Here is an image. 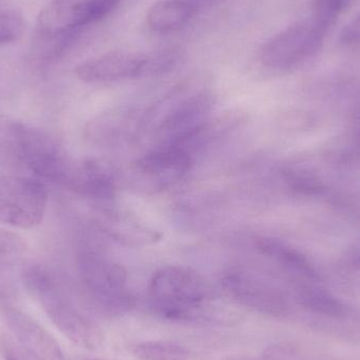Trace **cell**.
<instances>
[{
	"instance_id": "1",
	"label": "cell",
	"mask_w": 360,
	"mask_h": 360,
	"mask_svg": "<svg viewBox=\"0 0 360 360\" xmlns=\"http://www.w3.org/2000/svg\"><path fill=\"white\" fill-rule=\"evenodd\" d=\"M213 300V288L209 281L188 266H162L152 275L148 287L152 310L168 321L205 319Z\"/></svg>"
},
{
	"instance_id": "2",
	"label": "cell",
	"mask_w": 360,
	"mask_h": 360,
	"mask_svg": "<svg viewBox=\"0 0 360 360\" xmlns=\"http://www.w3.org/2000/svg\"><path fill=\"white\" fill-rule=\"evenodd\" d=\"M23 278L27 291L68 340L90 350L103 345L105 334L98 323L78 308L48 271L32 266Z\"/></svg>"
},
{
	"instance_id": "3",
	"label": "cell",
	"mask_w": 360,
	"mask_h": 360,
	"mask_svg": "<svg viewBox=\"0 0 360 360\" xmlns=\"http://www.w3.org/2000/svg\"><path fill=\"white\" fill-rule=\"evenodd\" d=\"M13 145L20 160L38 176L76 190L82 165L72 162L46 133L25 124L11 127Z\"/></svg>"
},
{
	"instance_id": "4",
	"label": "cell",
	"mask_w": 360,
	"mask_h": 360,
	"mask_svg": "<svg viewBox=\"0 0 360 360\" xmlns=\"http://www.w3.org/2000/svg\"><path fill=\"white\" fill-rule=\"evenodd\" d=\"M79 274L95 304L111 316H122L135 306L124 266L103 252H84L79 256Z\"/></svg>"
},
{
	"instance_id": "5",
	"label": "cell",
	"mask_w": 360,
	"mask_h": 360,
	"mask_svg": "<svg viewBox=\"0 0 360 360\" xmlns=\"http://www.w3.org/2000/svg\"><path fill=\"white\" fill-rule=\"evenodd\" d=\"M327 32L312 18L293 23L262 46L260 61L269 69H291L319 52Z\"/></svg>"
},
{
	"instance_id": "6",
	"label": "cell",
	"mask_w": 360,
	"mask_h": 360,
	"mask_svg": "<svg viewBox=\"0 0 360 360\" xmlns=\"http://www.w3.org/2000/svg\"><path fill=\"white\" fill-rule=\"evenodd\" d=\"M48 192L39 181L0 176V221L30 229L41 222Z\"/></svg>"
},
{
	"instance_id": "7",
	"label": "cell",
	"mask_w": 360,
	"mask_h": 360,
	"mask_svg": "<svg viewBox=\"0 0 360 360\" xmlns=\"http://www.w3.org/2000/svg\"><path fill=\"white\" fill-rule=\"evenodd\" d=\"M214 103L213 95L207 91L175 101L160 122L156 145H177L196 134L211 120Z\"/></svg>"
},
{
	"instance_id": "8",
	"label": "cell",
	"mask_w": 360,
	"mask_h": 360,
	"mask_svg": "<svg viewBox=\"0 0 360 360\" xmlns=\"http://www.w3.org/2000/svg\"><path fill=\"white\" fill-rule=\"evenodd\" d=\"M226 293L245 308L271 316H283L288 307L285 298L264 279L245 269H232L222 277Z\"/></svg>"
},
{
	"instance_id": "9",
	"label": "cell",
	"mask_w": 360,
	"mask_h": 360,
	"mask_svg": "<svg viewBox=\"0 0 360 360\" xmlns=\"http://www.w3.org/2000/svg\"><path fill=\"white\" fill-rule=\"evenodd\" d=\"M2 319L19 346L35 360H65L55 338L35 321L12 308L2 310Z\"/></svg>"
},
{
	"instance_id": "10",
	"label": "cell",
	"mask_w": 360,
	"mask_h": 360,
	"mask_svg": "<svg viewBox=\"0 0 360 360\" xmlns=\"http://www.w3.org/2000/svg\"><path fill=\"white\" fill-rule=\"evenodd\" d=\"M143 54L114 51L84 61L75 68L78 79L86 84L141 78Z\"/></svg>"
},
{
	"instance_id": "11",
	"label": "cell",
	"mask_w": 360,
	"mask_h": 360,
	"mask_svg": "<svg viewBox=\"0 0 360 360\" xmlns=\"http://www.w3.org/2000/svg\"><path fill=\"white\" fill-rule=\"evenodd\" d=\"M195 160L176 145H155L137 162V169L150 179L169 184L181 179L194 166Z\"/></svg>"
},
{
	"instance_id": "12",
	"label": "cell",
	"mask_w": 360,
	"mask_h": 360,
	"mask_svg": "<svg viewBox=\"0 0 360 360\" xmlns=\"http://www.w3.org/2000/svg\"><path fill=\"white\" fill-rule=\"evenodd\" d=\"M111 205L103 209L101 228L112 239L128 247H143L162 239V234L158 231L139 222L129 214L116 211Z\"/></svg>"
},
{
	"instance_id": "13",
	"label": "cell",
	"mask_w": 360,
	"mask_h": 360,
	"mask_svg": "<svg viewBox=\"0 0 360 360\" xmlns=\"http://www.w3.org/2000/svg\"><path fill=\"white\" fill-rule=\"evenodd\" d=\"M195 13L188 0H160L150 8L147 22L154 32L168 33L184 27Z\"/></svg>"
},
{
	"instance_id": "14",
	"label": "cell",
	"mask_w": 360,
	"mask_h": 360,
	"mask_svg": "<svg viewBox=\"0 0 360 360\" xmlns=\"http://www.w3.org/2000/svg\"><path fill=\"white\" fill-rule=\"evenodd\" d=\"M39 33L50 38L63 37L77 30L75 2L57 0L46 6L38 16Z\"/></svg>"
},
{
	"instance_id": "15",
	"label": "cell",
	"mask_w": 360,
	"mask_h": 360,
	"mask_svg": "<svg viewBox=\"0 0 360 360\" xmlns=\"http://www.w3.org/2000/svg\"><path fill=\"white\" fill-rule=\"evenodd\" d=\"M257 249L262 255L276 260L289 270L296 271L313 277L315 275L312 266H310L306 258L300 255L297 251L288 247L285 243L273 238H262L257 241Z\"/></svg>"
},
{
	"instance_id": "16",
	"label": "cell",
	"mask_w": 360,
	"mask_h": 360,
	"mask_svg": "<svg viewBox=\"0 0 360 360\" xmlns=\"http://www.w3.org/2000/svg\"><path fill=\"white\" fill-rule=\"evenodd\" d=\"M182 57L184 52L181 49L174 46L143 54L141 78L166 75L174 71L179 67Z\"/></svg>"
},
{
	"instance_id": "17",
	"label": "cell",
	"mask_w": 360,
	"mask_h": 360,
	"mask_svg": "<svg viewBox=\"0 0 360 360\" xmlns=\"http://www.w3.org/2000/svg\"><path fill=\"white\" fill-rule=\"evenodd\" d=\"M131 350L139 360H188V352L184 347L166 340L139 342Z\"/></svg>"
},
{
	"instance_id": "18",
	"label": "cell",
	"mask_w": 360,
	"mask_h": 360,
	"mask_svg": "<svg viewBox=\"0 0 360 360\" xmlns=\"http://www.w3.org/2000/svg\"><path fill=\"white\" fill-rule=\"evenodd\" d=\"M120 0H84L75 2L76 27L97 22L111 14Z\"/></svg>"
},
{
	"instance_id": "19",
	"label": "cell",
	"mask_w": 360,
	"mask_h": 360,
	"mask_svg": "<svg viewBox=\"0 0 360 360\" xmlns=\"http://www.w3.org/2000/svg\"><path fill=\"white\" fill-rule=\"evenodd\" d=\"M300 302L309 310L321 313L330 317H342L344 315V307L332 296L321 292L307 290L300 294Z\"/></svg>"
},
{
	"instance_id": "20",
	"label": "cell",
	"mask_w": 360,
	"mask_h": 360,
	"mask_svg": "<svg viewBox=\"0 0 360 360\" xmlns=\"http://www.w3.org/2000/svg\"><path fill=\"white\" fill-rule=\"evenodd\" d=\"M352 0H314L312 6V19L323 29L330 27L338 21V17L348 8Z\"/></svg>"
},
{
	"instance_id": "21",
	"label": "cell",
	"mask_w": 360,
	"mask_h": 360,
	"mask_svg": "<svg viewBox=\"0 0 360 360\" xmlns=\"http://www.w3.org/2000/svg\"><path fill=\"white\" fill-rule=\"evenodd\" d=\"M23 31V21L13 13H0V44L16 41Z\"/></svg>"
},
{
	"instance_id": "22",
	"label": "cell",
	"mask_w": 360,
	"mask_h": 360,
	"mask_svg": "<svg viewBox=\"0 0 360 360\" xmlns=\"http://www.w3.org/2000/svg\"><path fill=\"white\" fill-rule=\"evenodd\" d=\"M0 355L4 360H31V356L19 345L6 336L0 338Z\"/></svg>"
},
{
	"instance_id": "23",
	"label": "cell",
	"mask_w": 360,
	"mask_h": 360,
	"mask_svg": "<svg viewBox=\"0 0 360 360\" xmlns=\"http://www.w3.org/2000/svg\"><path fill=\"white\" fill-rule=\"evenodd\" d=\"M340 41L347 46H360V13L344 27Z\"/></svg>"
},
{
	"instance_id": "24",
	"label": "cell",
	"mask_w": 360,
	"mask_h": 360,
	"mask_svg": "<svg viewBox=\"0 0 360 360\" xmlns=\"http://www.w3.org/2000/svg\"><path fill=\"white\" fill-rule=\"evenodd\" d=\"M22 247L20 240L12 233L0 230V253L17 252Z\"/></svg>"
},
{
	"instance_id": "25",
	"label": "cell",
	"mask_w": 360,
	"mask_h": 360,
	"mask_svg": "<svg viewBox=\"0 0 360 360\" xmlns=\"http://www.w3.org/2000/svg\"><path fill=\"white\" fill-rule=\"evenodd\" d=\"M195 8H199V6H207V4H213L216 0H188Z\"/></svg>"
},
{
	"instance_id": "26",
	"label": "cell",
	"mask_w": 360,
	"mask_h": 360,
	"mask_svg": "<svg viewBox=\"0 0 360 360\" xmlns=\"http://www.w3.org/2000/svg\"><path fill=\"white\" fill-rule=\"evenodd\" d=\"M94 360H103V359H94Z\"/></svg>"
}]
</instances>
